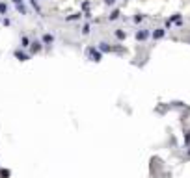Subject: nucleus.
Here are the masks:
<instances>
[{"label": "nucleus", "instance_id": "nucleus-5", "mask_svg": "<svg viewBox=\"0 0 190 178\" xmlns=\"http://www.w3.org/2000/svg\"><path fill=\"white\" fill-rule=\"evenodd\" d=\"M52 41H54V37H52L50 33H45V35H43V43H45V45H50Z\"/></svg>", "mask_w": 190, "mask_h": 178}, {"label": "nucleus", "instance_id": "nucleus-13", "mask_svg": "<svg viewBox=\"0 0 190 178\" xmlns=\"http://www.w3.org/2000/svg\"><path fill=\"white\" fill-rule=\"evenodd\" d=\"M101 50H104V52H106V50H110V46H108L106 43H101Z\"/></svg>", "mask_w": 190, "mask_h": 178}, {"label": "nucleus", "instance_id": "nucleus-7", "mask_svg": "<svg viewBox=\"0 0 190 178\" xmlns=\"http://www.w3.org/2000/svg\"><path fill=\"white\" fill-rule=\"evenodd\" d=\"M153 37H155V39H160V37H164V30L160 28V30H157V32H153Z\"/></svg>", "mask_w": 190, "mask_h": 178}, {"label": "nucleus", "instance_id": "nucleus-4", "mask_svg": "<svg viewBox=\"0 0 190 178\" xmlns=\"http://www.w3.org/2000/svg\"><path fill=\"white\" fill-rule=\"evenodd\" d=\"M147 35H149V32H147V30H138V32H136V39H140V41L147 39Z\"/></svg>", "mask_w": 190, "mask_h": 178}, {"label": "nucleus", "instance_id": "nucleus-8", "mask_svg": "<svg viewBox=\"0 0 190 178\" xmlns=\"http://www.w3.org/2000/svg\"><path fill=\"white\" fill-rule=\"evenodd\" d=\"M116 35H118V39H125V35H127V33H125L123 30H118V32H116Z\"/></svg>", "mask_w": 190, "mask_h": 178}, {"label": "nucleus", "instance_id": "nucleus-3", "mask_svg": "<svg viewBox=\"0 0 190 178\" xmlns=\"http://www.w3.org/2000/svg\"><path fill=\"white\" fill-rule=\"evenodd\" d=\"M15 58H17L19 61H26V59H30V56H28V54H24L22 50H15Z\"/></svg>", "mask_w": 190, "mask_h": 178}, {"label": "nucleus", "instance_id": "nucleus-16", "mask_svg": "<svg viewBox=\"0 0 190 178\" xmlns=\"http://www.w3.org/2000/svg\"><path fill=\"white\" fill-rule=\"evenodd\" d=\"M13 2H15V4H22V0H13Z\"/></svg>", "mask_w": 190, "mask_h": 178}, {"label": "nucleus", "instance_id": "nucleus-15", "mask_svg": "<svg viewBox=\"0 0 190 178\" xmlns=\"http://www.w3.org/2000/svg\"><path fill=\"white\" fill-rule=\"evenodd\" d=\"M104 2H106V4H108V6H110V4H114V2H116V0H104Z\"/></svg>", "mask_w": 190, "mask_h": 178}, {"label": "nucleus", "instance_id": "nucleus-14", "mask_svg": "<svg viewBox=\"0 0 190 178\" xmlns=\"http://www.w3.org/2000/svg\"><path fill=\"white\" fill-rule=\"evenodd\" d=\"M75 19H78V13H75V15H71V17H67V20H75Z\"/></svg>", "mask_w": 190, "mask_h": 178}, {"label": "nucleus", "instance_id": "nucleus-6", "mask_svg": "<svg viewBox=\"0 0 190 178\" xmlns=\"http://www.w3.org/2000/svg\"><path fill=\"white\" fill-rule=\"evenodd\" d=\"M21 46H22V48H28V46H30V39H28L26 35H22V39H21Z\"/></svg>", "mask_w": 190, "mask_h": 178}, {"label": "nucleus", "instance_id": "nucleus-12", "mask_svg": "<svg viewBox=\"0 0 190 178\" xmlns=\"http://www.w3.org/2000/svg\"><path fill=\"white\" fill-rule=\"evenodd\" d=\"M82 33H84V35H88V33H90V24H84V28H82Z\"/></svg>", "mask_w": 190, "mask_h": 178}, {"label": "nucleus", "instance_id": "nucleus-11", "mask_svg": "<svg viewBox=\"0 0 190 178\" xmlns=\"http://www.w3.org/2000/svg\"><path fill=\"white\" fill-rule=\"evenodd\" d=\"M15 6H17V9H19L21 13H26V7H24L22 4H15Z\"/></svg>", "mask_w": 190, "mask_h": 178}, {"label": "nucleus", "instance_id": "nucleus-2", "mask_svg": "<svg viewBox=\"0 0 190 178\" xmlns=\"http://www.w3.org/2000/svg\"><path fill=\"white\" fill-rule=\"evenodd\" d=\"M30 52H32V54H37V52H41V43H39V41H34V43H30Z\"/></svg>", "mask_w": 190, "mask_h": 178}, {"label": "nucleus", "instance_id": "nucleus-17", "mask_svg": "<svg viewBox=\"0 0 190 178\" xmlns=\"http://www.w3.org/2000/svg\"><path fill=\"white\" fill-rule=\"evenodd\" d=\"M35 2H37V0H35Z\"/></svg>", "mask_w": 190, "mask_h": 178}, {"label": "nucleus", "instance_id": "nucleus-1", "mask_svg": "<svg viewBox=\"0 0 190 178\" xmlns=\"http://www.w3.org/2000/svg\"><path fill=\"white\" fill-rule=\"evenodd\" d=\"M88 56H90L93 61H101V52L95 50V48H88Z\"/></svg>", "mask_w": 190, "mask_h": 178}, {"label": "nucleus", "instance_id": "nucleus-10", "mask_svg": "<svg viewBox=\"0 0 190 178\" xmlns=\"http://www.w3.org/2000/svg\"><path fill=\"white\" fill-rule=\"evenodd\" d=\"M6 11H7V6H6V4H4V2H0V13H2V15H4V13H6Z\"/></svg>", "mask_w": 190, "mask_h": 178}, {"label": "nucleus", "instance_id": "nucleus-9", "mask_svg": "<svg viewBox=\"0 0 190 178\" xmlns=\"http://www.w3.org/2000/svg\"><path fill=\"white\" fill-rule=\"evenodd\" d=\"M118 17H119V11L116 9V11H112V15H110V20H116Z\"/></svg>", "mask_w": 190, "mask_h": 178}]
</instances>
